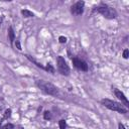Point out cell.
<instances>
[{"label": "cell", "mask_w": 129, "mask_h": 129, "mask_svg": "<svg viewBox=\"0 0 129 129\" xmlns=\"http://www.w3.org/2000/svg\"><path fill=\"white\" fill-rule=\"evenodd\" d=\"M95 11L100 13L101 15H103L107 19H115L118 16V13L115 9L111 6L107 5L105 3H100L98 6L95 8Z\"/></svg>", "instance_id": "6da1fadb"}, {"label": "cell", "mask_w": 129, "mask_h": 129, "mask_svg": "<svg viewBox=\"0 0 129 129\" xmlns=\"http://www.w3.org/2000/svg\"><path fill=\"white\" fill-rule=\"evenodd\" d=\"M35 84L45 94L54 96V97H57L59 95V89L54 84H52V83L47 82L44 80H38V81H36Z\"/></svg>", "instance_id": "7a4b0ae2"}, {"label": "cell", "mask_w": 129, "mask_h": 129, "mask_svg": "<svg viewBox=\"0 0 129 129\" xmlns=\"http://www.w3.org/2000/svg\"><path fill=\"white\" fill-rule=\"evenodd\" d=\"M101 103H102V105H104L106 108H108L109 110L116 111L120 114H126L128 112L127 108H125L121 103H118L116 101H113L110 99H102L101 100Z\"/></svg>", "instance_id": "3957f363"}, {"label": "cell", "mask_w": 129, "mask_h": 129, "mask_svg": "<svg viewBox=\"0 0 129 129\" xmlns=\"http://www.w3.org/2000/svg\"><path fill=\"white\" fill-rule=\"evenodd\" d=\"M57 64H58V70L62 75H64V76L70 75V73H71L70 67H69V64H67L66 59H64L62 56H59L57 58Z\"/></svg>", "instance_id": "277c9868"}, {"label": "cell", "mask_w": 129, "mask_h": 129, "mask_svg": "<svg viewBox=\"0 0 129 129\" xmlns=\"http://www.w3.org/2000/svg\"><path fill=\"white\" fill-rule=\"evenodd\" d=\"M72 62H73V64L74 67L78 70H80L82 72H87L88 71V64H87L85 61H83V59H79V58H73L72 59Z\"/></svg>", "instance_id": "5b68a950"}, {"label": "cell", "mask_w": 129, "mask_h": 129, "mask_svg": "<svg viewBox=\"0 0 129 129\" xmlns=\"http://www.w3.org/2000/svg\"><path fill=\"white\" fill-rule=\"evenodd\" d=\"M84 7H85V2L84 1H78L75 4H73L71 7V12L74 15H81L84 12Z\"/></svg>", "instance_id": "8992f818"}, {"label": "cell", "mask_w": 129, "mask_h": 129, "mask_svg": "<svg viewBox=\"0 0 129 129\" xmlns=\"http://www.w3.org/2000/svg\"><path fill=\"white\" fill-rule=\"evenodd\" d=\"M113 92H114L115 97H117V98H118L119 100H121V103H123L124 105L126 106V107H128V106H129L128 100H127V98L125 97V95H124L123 92H121L120 90H118V89H114V90H113Z\"/></svg>", "instance_id": "52a82bcc"}, {"label": "cell", "mask_w": 129, "mask_h": 129, "mask_svg": "<svg viewBox=\"0 0 129 129\" xmlns=\"http://www.w3.org/2000/svg\"><path fill=\"white\" fill-rule=\"evenodd\" d=\"M8 38H9V41H10V43H13L15 40V33H14V30H13L12 26H9L8 27Z\"/></svg>", "instance_id": "ba28073f"}, {"label": "cell", "mask_w": 129, "mask_h": 129, "mask_svg": "<svg viewBox=\"0 0 129 129\" xmlns=\"http://www.w3.org/2000/svg\"><path fill=\"white\" fill-rule=\"evenodd\" d=\"M21 14L24 18H29V17H33L34 16V13L31 12L29 10H27V9H22L21 10Z\"/></svg>", "instance_id": "9c48e42d"}, {"label": "cell", "mask_w": 129, "mask_h": 129, "mask_svg": "<svg viewBox=\"0 0 129 129\" xmlns=\"http://www.w3.org/2000/svg\"><path fill=\"white\" fill-rule=\"evenodd\" d=\"M25 57H26L27 59H29V61H30L31 63H33V64H35V66L38 67V68H40V69H43V70H44V67L43 66V64H39L38 62H36V61H35V59H34L33 58H31L30 56H28V54H26Z\"/></svg>", "instance_id": "30bf717a"}, {"label": "cell", "mask_w": 129, "mask_h": 129, "mask_svg": "<svg viewBox=\"0 0 129 129\" xmlns=\"http://www.w3.org/2000/svg\"><path fill=\"white\" fill-rule=\"evenodd\" d=\"M44 71H47L48 73H49V74H53V75H54V74L56 73V69L54 68V66H53L52 64H48L47 66L44 67Z\"/></svg>", "instance_id": "8fae6325"}, {"label": "cell", "mask_w": 129, "mask_h": 129, "mask_svg": "<svg viewBox=\"0 0 129 129\" xmlns=\"http://www.w3.org/2000/svg\"><path fill=\"white\" fill-rule=\"evenodd\" d=\"M0 129H14V125L11 123H6L4 125L0 126Z\"/></svg>", "instance_id": "7c38bea8"}, {"label": "cell", "mask_w": 129, "mask_h": 129, "mask_svg": "<svg viewBox=\"0 0 129 129\" xmlns=\"http://www.w3.org/2000/svg\"><path fill=\"white\" fill-rule=\"evenodd\" d=\"M11 109H6L5 110V112H4V116H3V120L4 119H8V118H10L11 117Z\"/></svg>", "instance_id": "4fadbf2b"}, {"label": "cell", "mask_w": 129, "mask_h": 129, "mask_svg": "<svg viewBox=\"0 0 129 129\" xmlns=\"http://www.w3.org/2000/svg\"><path fill=\"white\" fill-rule=\"evenodd\" d=\"M59 129H66L67 128V122L64 120V119H61L59 121Z\"/></svg>", "instance_id": "5bb4252c"}, {"label": "cell", "mask_w": 129, "mask_h": 129, "mask_svg": "<svg viewBox=\"0 0 129 129\" xmlns=\"http://www.w3.org/2000/svg\"><path fill=\"white\" fill-rule=\"evenodd\" d=\"M43 119L44 120H50V119H52V113H50V111H44Z\"/></svg>", "instance_id": "9a60e30c"}, {"label": "cell", "mask_w": 129, "mask_h": 129, "mask_svg": "<svg viewBox=\"0 0 129 129\" xmlns=\"http://www.w3.org/2000/svg\"><path fill=\"white\" fill-rule=\"evenodd\" d=\"M67 38H66V36H59V43H67Z\"/></svg>", "instance_id": "2e32d148"}, {"label": "cell", "mask_w": 129, "mask_h": 129, "mask_svg": "<svg viewBox=\"0 0 129 129\" xmlns=\"http://www.w3.org/2000/svg\"><path fill=\"white\" fill-rule=\"evenodd\" d=\"M128 57H129V50L127 48H125V49L123 50V58L125 59H127Z\"/></svg>", "instance_id": "e0dca14e"}, {"label": "cell", "mask_w": 129, "mask_h": 129, "mask_svg": "<svg viewBox=\"0 0 129 129\" xmlns=\"http://www.w3.org/2000/svg\"><path fill=\"white\" fill-rule=\"evenodd\" d=\"M15 47H16V48L18 49V50H21L22 48H21V44H20V41L19 40H15Z\"/></svg>", "instance_id": "ac0fdd59"}, {"label": "cell", "mask_w": 129, "mask_h": 129, "mask_svg": "<svg viewBox=\"0 0 129 129\" xmlns=\"http://www.w3.org/2000/svg\"><path fill=\"white\" fill-rule=\"evenodd\" d=\"M118 129H126V128H125V126H124L123 124L119 123V124H118Z\"/></svg>", "instance_id": "d6986e66"}, {"label": "cell", "mask_w": 129, "mask_h": 129, "mask_svg": "<svg viewBox=\"0 0 129 129\" xmlns=\"http://www.w3.org/2000/svg\"><path fill=\"white\" fill-rule=\"evenodd\" d=\"M45 129H48V128H45Z\"/></svg>", "instance_id": "ffe728a7"}, {"label": "cell", "mask_w": 129, "mask_h": 129, "mask_svg": "<svg viewBox=\"0 0 129 129\" xmlns=\"http://www.w3.org/2000/svg\"><path fill=\"white\" fill-rule=\"evenodd\" d=\"M21 129H24V128H21Z\"/></svg>", "instance_id": "44dd1931"}]
</instances>
